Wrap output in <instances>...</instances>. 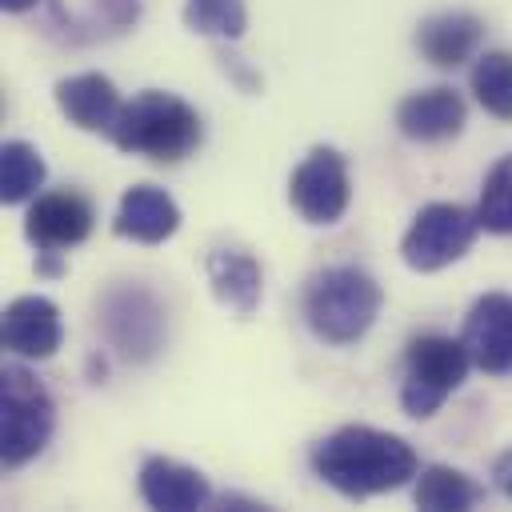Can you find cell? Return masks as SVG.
<instances>
[{
  "label": "cell",
  "instance_id": "cell-1",
  "mask_svg": "<svg viewBox=\"0 0 512 512\" xmlns=\"http://www.w3.org/2000/svg\"><path fill=\"white\" fill-rule=\"evenodd\" d=\"M312 472L340 496L368 500V496L404 488L420 472V460L412 444L396 432H380L368 424H344L312 448Z\"/></svg>",
  "mask_w": 512,
  "mask_h": 512
},
{
  "label": "cell",
  "instance_id": "cell-2",
  "mask_svg": "<svg viewBox=\"0 0 512 512\" xmlns=\"http://www.w3.org/2000/svg\"><path fill=\"white\" fill-rule=\"evenodd\" d=\"M108 136L120 152L148 156L156 164H176L200 148L204 128L188 100L160 92V88H144L140 96H132L120 108Z\"/></svg>",
  "mask_w": 512,
  "mask_h": 512
},
{
  "label": "cell",
  "instance_id": "cell-3",
  "mask_svg": "<svg viewBox=\"0 0 512 512\" xmlns=\"http://www.w3.org/2000/svg\"><path fill=\"white\" fill-rule=\"evenodd\" d=\"M380 304H384L380 284L356 264H332L316 272L304 288V320L312 336L332 348L356 344L376 324Z\"/></svg>",
  "mask_w": 512,
  "mask_h": 512
},
{
  "label": "cell",
  "instance_id": "cell-4",
  "mask_svg": "<svg viewBox=\"0 0 512 512\" xmlns=\"http://www.w3.org/2000/svg\"><path fill=\"white\" fill-rule=\"evenodd\" d=\"M56 428V404L36 372L24 364H4L0 376V460L4 468H20L44 452Z\"/></svg>",
  "mask_w": 512,
  "mask_h": 512
},
{
  "label": "cell",
  "instance_id": "cell-5",
  "mask_svg": "<svg viewBox=\"0 0 512 512\" xmlns=\"http://www.w3.org/2000/svg\"><path fill=\"white\" fill-rule=\"evenodd\" d=\"M472 368V356L464 348V340L428 332L416 336L404 352V384H400V404L408 416L428 420L440 412V404L464 384Z\"/></svg>",
  "mask_w": 512,
  "mask_h": 512
},
{
  "label": "cell",
  "instance_id": "cell-6",
  "mask_svg": "<svg viewBox=\"0 0 512 512\" xmlns=\"http://www.w3.org/2000/svg\"><path fill=\"white\" fill-rule=\"evenodd\" d=\"M476 232H480V216L472 208L444 200L424 204L400 240V256L412 272H440L476 244Z\"/></svg>",
  "mask_w": 512,
  "mask_h": 512
},
{
  "label": "cell",
  "instance_id": "cell-7",
  "mask_svg": "<svg viewBox=\"0 0 512 512\" xmlns=\"http://www.w3.org/2000/svg\"><path fill=\"white\" fill-rule=\"evenodd\" d=\"M100 328L124 360H152L164 348V308L140 284H116L100 300Z\"/></svg>",
  "mask_w": 512,
  "mask_h": 512
},
{
  "label": "cell",
  "instance_id": "cell-8",
  "mask_svg": "<svg viewBox=\"0 0 512 512\" xmlns=\"http://www.w3.org/2000/svg\"><path fill=\"white\" fill-rule=\"evenodd\" d=\"M288 200L292 208L308 220V224H336L348 212L352 200V184H348V160L328 148L316 144L292 172L288 180Z\"/></svg>",
  "mask_w": 512,
  "mask_h": 512
},
{
  "label": "cell",
  "instance_id": "cell-9",
  "mask_svg": "<svg viewBox=\"0 0 512 512\" xmlns=\"http://www.w3.org/2000/svg\"><path fill=\"white\" fill-rule=\"evenodd\" d=\"M96 224V208L76 188H52L32 196L24 216V236L36 248V256H60L64 248H76L88 240Z\"/></svg>",
  "mask_w": 512,
  "mask_h": 512
},
{
  "label": "cell",
  "instance_id": "cell-10",
  "mask_svg": "<svg viewBox=\"0 0 512 512\" xmlns=\"http://www.w3.org/2000/svg\"><path fill=\"white\" fill-rule=\"evenodd\" d=\"M472 364L488 376H512V296L504 292H484L460 332Z\"/></svg>",
  "mask_w": 512,
  "mask_h": 512
},
{
  "label": "cell",
  "instance_id": "cell-11",
  "mask_svg": "<svg viewBox=\"0 0 512 512\" xmlns=\"http://www.w3.org/2000/svg\"><path fill=\"white\" fill-rule=\"evenodd\" d=\"M464 120H468L464 96L456 88H448V84L408 92L396 104V128H400V136L420 140V144H440V140L460 136L464 132Z\"/></svg>",
  "mask_w": 512,
  "mask_h": 512
},
{
  "label": "cell",
  "instance_id": "cell-12",
  "mask_svg": "<svg viewBox=\"0 0 512 512\" xmlns=\"http://www.w3.org/2000/svg\"><path fill=\"white\" fill-rule=\"evenodd\" d=\"M0 336H4V348L20 360H48L64 340L60 308L48 296H16L4 308Z\"/></svg>",
  "mask_w": 512,
  "mask_h": 512
},
{
  "label": "cell",
  "instance_id": "cell-13",
  "mask_svg": "<svg viewBox=\"0 0 512 512\" xmlns=\"http://www.w3.org/2000/svg\"><path fill=\"white\" fill-rule=\"evenodd\" d=\"M140 0H48V20L68 44H92L136 24Z\"/></svg>",
  "mask_w": 512,
  "mask_h": 512
},
{
  "label": "cell",
  "instance_id": "cell-14",
  "mask_svg": "<svg viewBox=\"0 0 512 512\" xmlns=\"http://www.w3.org/2000/svg\"><path fill=\"white\" fill-rule=\"evenodd\" d=\"M140 496L160 512H192L212 500V484L200 468L180 464L172 456H148L140 464Z\"/></svg>",
  "mask_w": 512,
  "mask_h": 512
},
{
  "label": "cell",
  "instance_id": "cell-15",
  "mask_svg": "<svg viewBox=\"0 0 512 512\" xmlns=\"http://www.w3.org/2000/svg\"><path fill=\"white\" fill-rule=\"evenodd\" d=\"M176 228H180V208L164 188L132 184L120 196V208H116V220H112L116 236L136 240V244H164Z\"/></svg>",
  "mask_w": 512,
  "mask_h": 512
},
{
  "label": "cell",
  "instance_id": "cell-16",
  "mask_svg": "<svg viewBox=\"0 0 512 512\" xmlns=\"http://www.w3.org/2000/svg\"><path fill=\"white\" fill-rule=\"evenodd\" d=\"M56 108L80 132H112L124 104H120L116 84L104 72H80V76H64L56 84Z\"/></svg>",
  "mask_w": 512,
  "mask_h": 512
},
{
  "label": "cell",
  "instance_id": "cell-17",
  "mask_svg": "<svg viewBox=\"0 0 512 512\" xmlns=\"http://www.w3.org/2000/svg\"><path fill=\"white\" fill-rule=\"evenodd\" d=\"M484 40V20L472 12H440L428 16L416 32V48L428 64L436 68H460L464 60H472L480 52Z\"/></svg>",
  "mask_w": 512,
  "mask_h": 512
},
{
  "label": "cell",
  "instance_id": "cell-18",
  "mask_svg": "<svg viewBox=\"0 0 512 512\" xmlns=\"http://www.w3.org/2000/svg\"><path fill=\"white\" fill-rule=\"evenodd\" d=\"M208 284H212V296L236 316H252L260 308L264 272L248 252H236V248L208 252Z\"/></svg>",
  "mask_w": 512,
  "mask_h": 512
},
{
  "label": "cell",
  "instance_id": "cell-19",
  "mask_svg": "<svg viewBox=\"0 0 512 512\" xmlns=\"http://www.w3.org/2000/svg\"><path fill=\"white\" fill-rule=\"evenodd\" d=\"M480 496H484V488L468 472L448 468V464H428L412 488V500L424 512H468Z\"/></svg>",
  "mask_w": 512,
  "mask_h": 512
},
{
  "label": "cell",
  "instance_id": "cell-20",
  "mask_svg": "<svg viewBox=\"0 0 512 512\" xmlns=\"http://www.w3.org/2000/svg\"><path fill=\"white\" fill-rule=\"evenodd\" d=\"M44 156L28 140H4L0 148V200L4 204H24L36 196L44 184Z\"/></svg>",
  "mask_w": 512,
  "mask_h": 512
},
{
  "label": "cell",
  "instance_id": "cell-21",
  "mask_svg": "<svg viewBox=\"0 0 512 512\" xmlns=\"http://www.w3.org/2000/svg\"><path fill=\"white\" fill-rule=\"evenodd\" d=\"M472 96L476 104L496 116V120H512V52H484L472 64Z\"/></svg>",
  "mask_w": 512,
  "mask_h": 512
},
{
  "label": "cell",
  "instance_id": "cell-22",
  "mask_svg": "<svg viewBox=\"0 0 512 512\" xmlns=\"http://www.w3.org/2000/svg\"><path fill=\"white\" fill-rule=\"evenodd\" d=\"M184 24L200 36L240 40L248 28V8L244 0H184Z\"/></svg>",
  "mask_w": 512,
  "mask_h": 512
},
{
  "label": "cell",
  "instance_id": "cell-23",
  "mask_svg": "<svg viewBox=\"0 0 512 512\" xmlns=\"http://www.w3.org/2000/svg\"><path fill=\"white\" fill-rule=\"evenodd\" d=\"M476 216H480V228H484V232L512 236V152L500 156V160L492 164V172L484 176Z\"/></svg>",
  "mask_w": 512,
  "mask_h": 512
},
{
  "label": "cell",
  "instance_id": "cell-24",
  "mask_svg": "<svg viewBox=\"0 0 512 512\" xmlns=\"http://www.w3.org/2000/svg\"><path fill=\"white\" fill-rule=\"evenodd\" d=\"M492 484H496L500 496L512 500V448H504V452L492 460Z\"/></svg>",
  "mask_w": 512,
  "mask_h": 512
},
{
  "label": "cell",
  "instance_id": "cell-25",
  "mask_svg": "<svg viewBox=\"0 0 512 512\" xmlns=\"http://www.w3.org/2000/svg\"><path fill=\"white\" fill-rule=\"evenodd\" d=\"M0 8L4 12H28V8H36V0H0Z\"/></svg>",
  "mask_w": 512,
  "mask_h": 512
}]
</instances>
